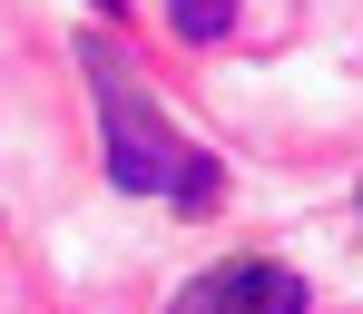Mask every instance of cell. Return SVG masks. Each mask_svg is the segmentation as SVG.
Wrapping results in <instances>:
<instances>
[{
    "label": "cell",
    "instance_id": "cell-1",
    "mask_svg": "<svg viewBox=\"0 0 363 314\" xmlns=\"http://www.w3.org/2000/svg\"><path fill=\"white\" fill-rule=\"evenodd\" d=\"M79 69H89V99H99V138H108V177L138 196H177V206H206L216 196V157L196 147V138H177V118L138 89V69L108 50V40H89L79 50Z\"/></svg>",
    "mask_w": 363,
    "mask_h": 314
},
{
    "label": "cell",
    "instance_id": "cell-2",
    "mask_svg": "<svg viewBox=\"0 0 363 314\" xmlns=\"http://www.w3.org/2000/svg\"><path fill=\"white\" fill-rule=\"evenodd\" d=\"M167 314H304V285L285 265H206Z\"/></svg>",
    "mask_w": 363,
    "mask_h": 314
},
{
    "label": "cell",
    "instance_id": "cell-3",
    "mask_svg": "<svg viewBox=\"0 0 363 314\" xmlns=\"http://www.w3.org/2000/svg\"><path fill=\"white\" fill-rule=\"evenodd\" d=\"M167 20H177V40L206 50V40H226V30H236V0H167Z\"/></svg>",
    "mask_w": 363,
    "mask_h": 314
}]
</instances>
